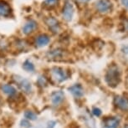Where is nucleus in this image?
<instances>
[{"label": "nucleus", "instance_id": "4468645a", "mask_svg": "<svg viewBox=\"0 0 128 128\" xmlns=\"http://www.w3.org/2000/svg\"><path fill=\"white\" fill-rule=\"evenodd\" d=\"M2 90L3 92H4L6 95H8L9 96H14L16 95L17 91H16V89L14 87V86H10V84H3L2 86Z\"/></svg>", "mask_w": 128, "mask_h": 128}, {"label": "nucleus", "instance_id": "a211bd4d", "mask_svg": "<svg viewBox=\"0 0 128 128\" xmlns=\"http://www.w3.org/2000/svg\"><path fill=\"white\" fill-rule=\"evenodd\" d=\"M57 3V0H45L44 1V5L48 7H53Z\"/></svg>", "mask_w": 128, "mask_h": 128}, {"label": "nucleus", "instance_id": "b1692460", "mask_svg": "<svg viewBox=\"0 0 128 128\" xmlns=\"http://www.w3.org/2000/svg\"><path fill=\"white\" fill-rule=\"evenodd\" d=\"M125 28H126V30L128 31V19H126L125 22Z\"/></svg>", "mask_w": 128, "mask_h": 128}, {"label": "nucleus", "instance_id": "423d86ee", "mask_svg": "<svg viewBox=\"0 0 128 128\" xmlns=\"http://www.w3.org/2000/svg\"><path fill=\"white\" fill-rule=\"evenodd\" d=\"M15 80L18 83V86L21 88L24 92L25 93H30L31 91V84L30 83V81L28 80H26L22 77L16 76L15 77Z\"/></svg>", "mask_w": 128, "mask_h": 128}, {"label": "nucleus", "instance_id": "f3484780", "mask_svg": "<svg viewBox=\"0 0 128 128\" xmlns=\"http://www.w3.org/2000/svg\"><path fill=\"white\" fill-rule=\"evenodd\" d=\"M24 116L26 119L30 120H35L37 119V115L34 112H31V110H27V112L24 113Z\"/></svg>", "mask_w": 128, "mask_h": 128}, {"label": "nucleus", "instance_id": "6e6552de", "mask_svg": "<svg viewBox=\"0 0 128 128\" xmlns=\"http://www.w3.org/2000/svg\"><path fill=\"white\" fill-rule=\"evenodd\" d=\"M120 124V119L116 117H106L103 120V125L106 128H117Z\"/></svg>", "mask_w": 128, "mask_h": 128}, {"label": "nucleus", "instance_id": "2eb2a0df", "mask_svg": "<svg viewBox=\"0 0 128 128\" xmlns=\"http://www.w3.org/2000/svg\"><path fill=\"white\" fill-rule=\"evenodd\" d=\"M63 54H64V52H63V50L60 49L51 50V51L49 53V55L51 59H59V58H61L63 56Z\"/></svg>", "mask_w": 128, "mask_h": 128}, {"label": "nucleus", "instance_id": "f8f14e48", "mask_svg": "<svg viewBox=\"0 0 128 128\" xmlns=\"http://www.w3.org/2000/svg\"><path fill=\"white\" fill-rule=\"evenodd\" d=\"M36 28H37V23L34 20H30L23 27V32L25 34H28L32 33Z\"/></svg>", "mask_w": 128, "mask_h": 128}, {"label": "nucleus", "instance_id": "412c9836", "mask_svg": "<svg viewBox=\"0 0 128 128\" xmlns=\"http://www.w3.org/2000/svg\"><path fill=\"white\" fill-rule=\"evenodd\" d=\"M28 125H30V123H28V120H22V122H21V126L24 127H27V126H28Z\"/></svg>", "mask_w": 128, "mask_h": 128}, {"label": "nucleus", "instance_id": "f03ea898", "mask_svg": "<svg viewBox=\"0 0 128 128\" xmlns=\"http://www.w3.org/2000/svg\"><path fill=\"white\" fill-rule=\"evenodd\" d=\"M51 74L53 79L55 80L57 82H63L64 80L68 79L69 73L66 70L63 68H60V67H54L51 70Z\"/></svg>", "mask_w": 128, "mask_h": 128}, {"label": "nucleus", "instance_id": "bb28decb", "mask_svg": "<svg viewBox=\"0 0 128 128\" xmlns=\"http://www.w3.org/2000/svg\"><path fill=\"white\" fill-rule=\"evenodd\" d=\"M124 128H128V125H126V126H125Z\"/></svg>", "mask_w": 128, "mask_h": 128}, {"label": "nucleus", "instance_id": "9d476101", "mask_svg": "<svg viewBox=\"0 0 128 128\" xmlns=\"http://www.w3.org/2000/svg\"><path fill=\"white\" fill-rule=\"evenodd\" d=\"M69 90L73 94V96L74 97H76V98H80L84 96L83 87H82L81 84H74V86H70V87L69 88Z\"/></svg>", "mask_w": 128, "mask_h": 128}, {"label": "nucleus", "instance_id": "1a4fd4ad", "mask_svg": "<svg viewBox=\"0 0 128 128\" xmlns=\"http://www.w3.org/2000/svg\"><path fill=\"white\" fill-rule=\"evenodd\" d=\"M46 24L49 26L50 30L54 33H58L60 31V24L59 22L55 19L54 17H50L46 19Z\"/></svg>", "mask_w": 128, "mask_h": 128}, {"label": "nucleus", "instance_id": "6ab92c4d", "mask_svg": "<svg viewBox=\"0 0 128 128\" xmlns=\"http://www.w3.org/2000/svg\"><path fill=\"white\" fill-rule=\"evenodd\" d=\"M38 84H40V86H45V84H46V80H45L44 77L40 76V78H38Z\"/></svg>", "mask_w": 128, "mask_h": 128}, {"label": "nucleus", "instance_id": "393cba45", "mask_svg": "<svg viewBox=\"0 0 128 128\" xmlns=\"http://www.w3.org/2000/svg\"><path fill=\"white\" fill-rule=\"evenodd\" d=\"M123 52L125 53H128V45H126V46H125L124 48H123Z\"/></svg>", "mask_w": 128, "mask_h": 128}, {"label": "nucleus", "instance_id": "0eeeda50", "mask_svg": "<svg viewBox=\"0 0 128 128\" xmlns=\"http://www.w3.org/2000/svg\"><path fill=\"white\" fill-rule=\"evenodd\" d=\"M64 99V94L62 92L61 90L54 91L51 95V101L53 106H58L63 102Z\"/></svg>", "mask_w": 128, "mask_h": 128}, {"label": "nucleus", "instance_id": "9b49d317", "mask_svg": "<svg viewBox=\"0 0 128 128\" xmlns=\"http://www.w3.org/2000/svg\"><path fill=\"white\" fill-rule=\"evenodd\" d=\"M50 37L47 34H40L35 40V44L38 47H43L47 45L50 43Z\"/></svg>", "mask_w": 128, "mask_h": 128}, {"label": "nucleus", "instance_id": "aec40b11", "mask_svg": "<svg viewBox=\"0 0 128 128\" xmlns=\"http://www.w3.org/2000/svg\"><path fill=\"white\" fill-rule=\"evenodd\" d=\"M92 112L96 116H100L101 115V110L99 109V108H94Z\"/></svg>", "mask_w": 128, "mask_h": 128}, {"label": "nucleus", "instance_id": "20e7f679", "mask_svg": "<svg viewBox=\"0 0 128 128\" xmlns=\"http://www.w3.org/2000/svg\"><path fill=\"white\" fill-rule=\"evenodd\" d=\"M74 11V9L73 4H71L70 1L66 0V4H64V8H63V12H62L63 18L66 19V21H70L72 18H73Z\"/></svg>", "mask_w": 128, "mask_h": 128}, {"label": "nucleus", "instance_id": "5701e85b", "mask_svg": "<svg viewBox=\"0 0 128 128\" xmlns=\"http://www.w3.org/2000/svg\"><path fill=\"white\" fill-rule=\"evenodd\" d=\"M120 2H122V5L125 6L128 9V0H120Z\"/></svg>", "mask_w": 128, "mask_h": 128}, {"label": "nucleus", "instance_id": "dca6fc26", "mask_svg": "<svg viewBox=\"0 0 128 128\" xmlns=\"http://www.w3.org/2000/svg\"><path fill=\"white\" fill-rule=\"evenodd\" d=\"M24 69L27 71H34V66L33 64V63H31L30 60H26V61L24 63Z\"/></svg>", "mask_w": 128, "mask_h": 128}, {"label": "nucleus", "instance_id": "f257e3e1", "mask_svg": "<svg viewBox=\"0 0 128 128\" xmlns=\"http://www.w3.org/2000/svg\"><path fill=\"white\" fill-rule=\"evenodd\" d=\"M120 80V71L116 66H112L106 72V81L110 87H116Z\"/></svg>", "mask_w": 128, "mask_h": 128}, {"label": "nucleus", "instance_id": "39448f33", "mask_svg": "<svg viewBox=\"0 0 128 128\" xmlns=\"http://www.w3.org/2000/svg\"><path fill=\"white\" fill-rule=\"evenodd\" d=\"M115 105L123 112H128V98L123 96H117L115 97Z\"/></svg>", "mask_w": 128, "mask_h": 128}, {"label": "nucleus", "instance_id": "a878e982", "mask_svg": "<svg viewBox=\"0 0 128 128\" xmlns=\"http://www.w3.org/2000/svg\"><path fill=\"white\" fill-rule=\"evenodd\" d=\"M77 1H79V2H81V3H86V2L90 1V0H77Z\"/></svg>", "mask_w": 128, "mask_h": 128}, {"label": "nucleus", "instance_id": "ddd939ff", "mask_svg": "<svg viewBox=\"0 0 128 128\" xmlns=\"http://www.w3.org/2000/svg\"><path fill=\"white\" fill-rule=\"evenodd\" d=\"M10 13L11 8L8 4L4 1H0V16L7 17L10 14Z\"/></svg>", "mask_w": 128, "mask_h": 128}, {"label": "nucleus", "instance_id": "4be33fe9", "mask_svg": "<svg viewBox=\"0 0 128 128\" xmlns=\"http://www.w3.org/2000/svg\"><path fill=\"white\" fill-rule=\"evenodd\" d=\"M55 126V122H50L48 123V126H47V128H54Z\"/></svg>", "mask_w": 128, "mask_h": 128}, {"label": "nucleus", "instance_id": "7ed1b4c3", "mask_svg": "<svg viewBox=\"0 0 128 128\" xmlns=\"http://www.w3.org/2000/svg\"><path fill=\"white\" fill-rule=\"evenodd\" d=\"M96 8L100 14H106L112 9V3L110 0H98L96 3Z\"/></svg>", "mask_w": 128, "mask_h": 128}]
</instances>
